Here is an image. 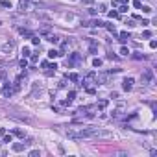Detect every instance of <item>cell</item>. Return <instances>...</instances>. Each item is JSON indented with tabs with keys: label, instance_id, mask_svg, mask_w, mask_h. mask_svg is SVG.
Wrapping results in <instances>:
<instances>
[{
	"label": "cell",
	"instance_id": "8",
	"mask_svg": "<svg viewBox=\"0 0 157 157\" xmlns=\"http://www.w3.org/2000/svg\"><path fill=\"white\" fill-rule=\"evenodd\" d=\"M28 7H30V4L26 2V0H22L21 6H19V9H21V11H28Z\"/></svg>",
	"mask_w": 157,
	"mask_h": 157
},
{
	"label": "cell",
	"instance_id": "5",
	"mask_svg": "<svg viewBox=\"0 0 157 157\" xmlns=\"http://www.w3.org/2000/svg\"><path fill=\"white\" fill-rule=\"evenodd\" d=\"M28 144H31V141H28V142H15V144H13V150H15V152H22L26 146H28Z\"/></svg>",
	"mask_w": 157,
	"mask_h": 157
},
{
	"label": "cell",
	"instance_id": "4",
	"mask_svg": "<svg viewBox=\"0 0 157 157\" xmlns=\"http://www.w3.org/2000/svg\"><path fill=\"white\" fill-rule=\"evenodd\" d=\"M152 78H153V74H152V70H146L141 76V79H142V83H152Z\"/></svg>",
	"mask_w": 157,
	"mask_h": 157
},
{
	"label": "cell",
	"instance_id": "24",
	"mask_svg": "<svg viewBox=\"0 0 157 157\" xmlns=\"http://www.w3.org/2000/svg\"><path fill=\"white\" fill-rule=\"evenodd\" d=\"M126 11H128V6H126V4H124V6H120V9H118V13H126Z\"/></svg>",
	"mask_w": 157,
	"mask_h": 157
},
{
	"label": "cell",
	"instance_id": "7",
	"mask_svg": "<svg viewBox=\"0 0 157 157\" xmlns=\"http://www.w3.org/2000/svg\"><path fill=\"white\" fill-rule=\"evenodd\" d=\"M129 37H131V35H129L128 31H122V33H120V39H118V41H120V43H126Z\"/></svg>",
	"mask_w": 157,
	"mask_h": 157
},
{
	"label": "cell",
	"instance_id": "19",
	"mask_svg": "<svg viewBox=\"0 0 157 157\" xmlns=\"http://www.w3.org/2000/svg\"><path fill=\"white\" fill-rule=\"evenodd\" d=\"M109 19H118V11H109Z\"/></svg>",
	"mask_w": 157,
	"mask_h": 157
},
{
	"label": "cell",
	"instance_id": "15",
	"mask_svg": "<svg viewBox=\"0 0 157 157\" xmlns=\"http://www.w3.org/2000/svg\"><path fill=\"white\" fill-rule=\"evenodd\" d=\"M57 56H59V52H57V50H50V52H48V57H52V59L57 57Z\"/></svg>",
	"mask_w": 157,
	"mask_h": 157
},
{
	"label": "cell",
	"instance_id": "17",
	"mask_svg": "<svg viewBox=\"0 0 157 157\" xmlns=\"http://www.w3.org/2000/svg\"><path fill=\"white\" fill-rule=\"evenodd\" d=\"M105 28L109 30L111 33H115V31H116V28H115V24H105Z\"/></svg>",
	"mask_w": 157,
	"mask_h": 157
},
{
	"label": "cell",
	"instance_id": "21",
	"mask_svg": "<svg viewBox=\"0 0 157 157\" xmlns=\"http://www.w3.org/2000/svg\"><path fill=\"white\" fill-rule=\"evenodd\" d=\"M120 54H122V56H129V50L126 48V46H122V48H120Z\"/></svg>",
	"mask_w": 157,
	"mask_h": 157
},
{
	"label": "cell",
	"instance_id": "1",
	"mask_svg": "<svg viewBox=\"0 0 157 157\" xmlns=\"http://www.w3.org/2000/svg\"><path fill=\"white\" fill-rule=\"evenodd\" d=\"M122 83H124V85H122V87H124V91H131V89H133V83H135V79H133V78H126Z\"/></svg>",
	"mask_w": 157,
	"mask_h": 157
},
{
	"label": "cell",
	"instance_id": "11",
	"mask_svg": "<svg viewBox=\"0 0 157 157\" xmlns=\"http://www.w3.org/2000/svg\"><path fill=\"white\" fill-rule=\"evenodd\" d=\"M107 104H109V102H107V100H100V102H98V105H96V107H98V109H104V107H105Z\"/></svg>",
	"mask_w": 157,
	"mask_h": 157
},
{
	"label": "cell",
	"instance_id": "28",
	"mask_svg": "<svg viewBox=\"0 0 157 157\" xmlns=\"http://www.w3.org/2000/svg\"><path fill=\"white\" fill-rule=\"evenodd\" d=\"M39 41H41L39 37H31V43H33V44H39Z\"/></svg>",
	"mask_w": 157,
	"mask_h": 157
},
{
	"label": "cell",
	"instance_id": "2",
	"mask_svg": "<svg viewBox=\"0 0 157 157\" xmlns=\"http://www.w3.org/2000/svg\"><path fill=\"white\" fill-rule=\"evenodd\" d=\"M11 94H13V89H11L9 83H6V85L2 87V96H4V98H9Z\"/></svg>",
	"mask_w": 157,
	"mask_h": 157
},
{
	"label": "cell",
	"instance_id": "18",
	"mask_svg": "<svg viewBox=\"0 0 157 157\" xmlns=\"http://www.w3.org/2000/svg\"><path fill=\"white\" fill-rule=\"evenodd\" d=\"M28 155H30V157H39L41 153H39V150H31V152L28 153Z\"/></svg>",
	"mask_w": 157,
	"mask_h": 157
},
{
	"label": "cell",
	"instance_id": "14",
	"mask_svg": "<svg viewBox=\"0 0 157 157\" xmlns=\"http://www.w3.org/2000/svg\"><path fill=\"white\" fill-rule=\"evenodd\" d=\"M68 79H70V81H78V79H79V76L72 72V74H68Z\"/></svg>",
	"mask_w": 157,
	"mask_h": 157
},
{
	"label": "cell",
	"instance_id": "31",
	"mask_svg": "<svg viewBox=\"0 0 157 157\" xmlns=\"http://www.w3.org/2000/svg\"><path fill=\"white\" fill-rule=\"evenodd\" d=\"M0 24H2V22H0Z\"/></svg>",
	"mask_w": 157,
	"mask_h": 157
},
{
	"label": "cell",
	"instance_id": "13",
	"mask_svg": "<svg viewBox=\"0 0 157 157\" xmlns=\"http://www.w3.org/2000/svg\"><path fill=\"white\" fill-rule=\"evenodd\" d=\"M30 54H31V52H30V48H28V46H24V48H22V57H28Z\"/></svg>",
	"mask_w": 157,
	"mask_h": 157
},
{
	"label": "cell",
	"instance_id": "27",
	"mask_svg": "<svg viewBox=\"0 0 157 157\" xmlns=\"http://www.w3.org/2000/svg\"><path fill=\"white\" fill-rule=\"evenodd\" d=\"M133 57H135V59H144V56H142V54H139V52L133 54Z\"/></svg>",
	"mask_w": 157,
	"mask_h": 157
},
{
	"label": "cell",
	"instance_id": "22",
	"mask_svg": "<svg viewBox=\"0 0 157 157\" xmlns=\"http://www.w3.org/2000/svg\"><path fill=\"white\" fill-rule=\"evenodd\" d=\"M67 98H68V100H74V98H76V91H70V93H68V96H67Z\"/></svg>",
	"mask_w": 157,
	"mask_h": 157
},
{
	"label": "cell",
	"instance_id": "16",
	"mask_svg": "<svg viewBox=\"0 0 157 157\" xmlns=\"http://www.w3.org/2000/svg\"><path fill=\"white\" fill-rule=\"evenodd\" d=\"M93 65L96 67V68H100V67H102V59H98V57H96V59L93 61Z\"/></svg>",
	"mask_w": 157,
	"mask_h": 157
},
{
	"label": "cell",
	"instance_id": "12",
	"mask_svg": "<svg viewBox=\"0 0 157 157\" xmlns=\"http://www.w3.org/2000/svg\"><path fill=\"white\" fill-rule=\"evenodd\" d=\"M87 26H94V28H96V26H104V22L102 21H93L91 24H87Z\"/></svg>",
	"mask_w": 157,
	"mask_h": 157
},
{
	"label": "cell",
	"instance_id": "6",
	"mask_svg": "<svg viewBox=\"0 0 157 157\" xmlns=\"http://www.w3.org/2000/svg\"><path fill=\"white\" fill-rule=\"evenodd\" d=\"M78 61H81V56H79L78 52L70 54V63H78Z\"/></svg>",
	"mask_w": 157,
	"mask_h": 157
},
{
	"label": "cell",
	"instance_id": "30",
	"mask_svg": "<svg viewBox=\"0 0 157 157\" xmlns=\"http://www.w3.org/2000/svg\"><path fill=\"white\" fill-rule=\"evenodd\" d=\"M2 76H4V74H2V72H0V79H2Z\"/></svg>",
	"mask_w": 157,
	"mask_h": 157
},
{
	"label": "cell",
	"instance_id": "23",
	"mask_svg": "<svg viewBox=\"0 0 157 157\" xmlns=\"http://www.w3.org/2000/svg\"><path fill=\"white\" fill-rule=\"evenodd\" d=\"M142 11H144V13H152V11H153V9H152L150 6H142Z\"/></svg>",
	"mask_w": 157,
	"mask_h": 157
},
{
	"label": "cell",
	"instance_id": "25",
	"mask_svg": "<svg viewBox=\"0 0 157 157\" xmlns=\"http://www.w3.org/2000/svg\"><path fill=\"white\" fill-rule=\"evenodd\" d=\"M26 65H28V61H26V57H22V59H21V67H22V68H26Z\"/></svg>",
	"mask_w": 157,
	"mask_h": 157
},
{
	"label": "cell",
	"instance_id": "3",
	"mask_svg": "<svg viewBox=\"0 0 157 157\" xmlns=\"http://www.w3.org/2000/svg\"><path fill=\"white\" fill-rule=\"evenodd\" d=\"M91 83H96V74H94V72H89L85 81H83V85H91Z\"/></svg>",
	"mask_w": 157,
	"mask_h": 157
},
{
	"label": "cell",
	"instance_id": "29",
	"mask_svg": "<svg viewBox=\"0 0 157 157\" xmlns=\"http://www.w3.org/2000/svg\"><path fill=\"white\" fill-rule=\"evenodd\" d=\"M83 2H85V4H93V0H83Z\"/></svg>",
	"mask_w": 157,
	"mask_h": 157
},
{
	"label": "cell",
	"instance_id": "10",
	"mask_svg": "<svg viewBox=\"0 0 157 157\" xmlns=\"http://www.w3.org/2000/svg\"><path fill=\"white\" fill-rule=\"evenodd\" d=\"M0 6H2V7H9V9H11V2H9V0H0Z\"/></svg>",
	"mask_w": 157,
	"mask_h": 157
},
{
	"label": "cell",
	"instance_id": "26",
	"mask_svg": "<svg viewBox=\"0 0 157 157\" xmlns=\"http://www.w3.org/2000/svg\"><path fill=\"white\" fill-rule=\"evenodd\" d=\"M11 141H13V139H11V135H6V137H4V142H7V144H9Z\"/></svg>",
	"mask_w": 157,
	"mask_h": 157
},
{
	"label": "cell",
	"instance_id": "20",
	"mask_svg": "<svg viewBox=\"0 0 157 157\" xmlns=\"http://www.w3.org/2000/svg\"><path fill=\"white\" fill-rule=\"evenodd\" d=\"M13 133H15L17 137H22V139H24V131H22V129H15Z\"/></svg>",
	"mask_w": 157,
	"mask_h": 157
},
{
	"label": "cell",
	"instance_id": "9",
	"mask_svg": "<svg viewBox=\"0 0 157 157\" xmlns=\"http://www.w3.org/2000/svg\"><path fill=\"white\" fill-rule=\"evenodd\" d=\"M46 39H48L50 43H54V44L59 43V37H57V35H46Z\"/></svg>",
	"mask_w": 157,
	"mask_h": 157
}]
</instances>
